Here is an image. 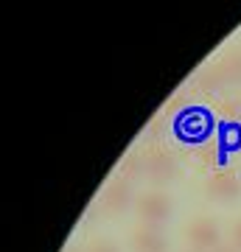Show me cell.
<instances>
[{
	"mask_svg": "<svg viewBox=\"0 0 241 252\" xmlns=\"http://www.w3.org/2000/svg\"><path fill=\"white\" fill-rule=\"evenodd\" d=\"M132 250L135 252H166V238L157 227H143L132 235Z\"/></svg>",
	"mask_w": 241,
	"mask_h": 252,
	"instance_id": "cell-6",
	"label": "cell"
},
{
	"mask_svg": "<svg viewBox=\"0 0 241 252\" xmlns=\"http://www.w3.org/2000/svg\"><path fill=\"white\" fill-rule=\"evenodd\" d=\"M70 252H79V250H70Z\"/></svg>",
	"mask_w": 241,
	"mask_h": 252,
	"instance_id": "cell-12",
	"label": "cell"
},
{
	"mask_svg": "<svg viewBox=\"0 0 241 252\" xmlns=\"http://www.w3.org/2000/svg\"><path fill=\"white\" fill-rule=\"evenodd\" d=\"M230 238H233V250H239V252H241V219L236 221V227H233Z\"/></svg>",
	"mask_w": 241,
	"mask_h": 252,
	"instance_id": "cell-8",
	"label": "cell"
},
{
	"mask_svg": "<svg viewBox=\"0 0 241 252\" xmlns=\"http://www.w3.org/2000/svg\"><path fill=\"white\" fill-rule=\"evenodd\" d=\"M188 252H199V250H188Z\"/></svg>",
	"mask_w": 241,
	"mask_h": 252,
	"instance_id": "cell-11",
	"label": "cell"
},
{
	"mask_svg": "<svg viewBox=\"0 0 241 252\" xmlns=\"http://www.w3.org/2000/svg\"><path fill=\"white\" fill-rule=\"evenodd\" d=\"M213 252H239V250H233V247H224V244H222V247H216Z\"/></svg>",
	"mask_w": 241,
	"mask_h": 252,
	"instance_id": "cell-10",
	"label": "cell"
},
{
	"mask_svg": "<svg viewBox=\"0 0 241 252\" xmlns=\"http://www.w3.org/2000/svg\"><path fill=\"white\" fill-rule=\"evenodd\" d=\"M188 244L199 252H213L216 247H222V233H219V224L213 219H194L188 224V233H185Z\"/></svg>",
	"mask_w": 241,
	"mask_h": 252,
	"instance_id": "cell-1",
	"label": "cell"
},
{
	"mask_svg": "<svg viewBox=\"0 0 241 252\" xmlns=\"http://www.w3.org/2000/svg\"><path fill=\"white\" fill-rule=\"evenodd\" d=\"M101 205H104V210H109V213L126 210V207L132 205V188H129V182H112V185L104 190Z\"/></svg>",
	"mask_w": 241,
	"mask_h": 252,
	"instance_id": "cell-5",
	"label": "cell"
},
{
	"mask_svg": "<svg viewBox=\"0 0 241 252\" xmlns=\"http://www.w3.org/2000/svg\"><path fill=\"white\" fill-rule=\"evenodd\" d=\"M177 132L182 140H202L210 132V115H207L205 109H191L185 115H179Z\"/></svg>",
	"mask_w": 241,
	"mask_h": 252,
	"instance_id": "cell-4",
	"label": "cell"
},
{
	"mask_svg": "<svg viewBox=\"0 0 241 252\" xmlns=\"http://www.w3.org/2000/svg\"><path fill=\"white\" fill-rule=\"evenodd\" d=\"M87 252H118V250L112 247V244H96V247H93V250H87Z\"/></svg>",
	"mask_w": 241,
	"mask_h": 252,
	"instance_id": "cell-9",
	"label": "cell"
},
{
	"mask_svg": "<svg viewBox=\"0 0 241 252\" xmlns=\"http://www.w3.org/2000/svg\"><path fill=\"white\" fill-rule=\"evenodd\" d=\"M135 210H138V216H140L143 221H149L152 227H157L171 216V196H166V193H160V190L143 193V196L138 199Z\"/></svg>",
	"mask_w": 241,
	"mask_h": 252,
	"instance_id": "cell-2",
	"label": "cell"
},
{
	"mask_svg": "<svg viewBox=\"0 0 241 252\" xmlns=\"http://www.w3.org/2000/svg\"><path fill=\"white\" fill-rule=\"evenodd\" d=\"M205 196L213 202H236L241 199V180L233 171H219L205 182Z\"/></svg>",
	"mask_w": 241,
	"mask_h": 252,
	"instance_id": "cell-3",
	"label": "cell"
},
{
	"mask_svg": "<svg viewBox=\"0 0 241 252\" xmlns=\"http://www.w3.org/2000/svg\"><path fill=\"white\" fill-rule=\"evenodd\" d=\"M143 171L149 174L154 182H166L171 177H177V162L171 157H152V160H146Z\"/></svg>",
	"mask_w": 241,
	"mask_h": 252,
	"instance_id": "cell-7",
	"label": "cell"
}]
</instances>
